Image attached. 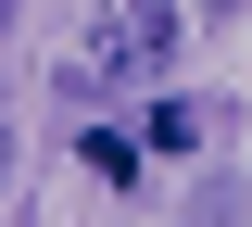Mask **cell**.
<instances>
[{
    "instance_id": "2",
    "label": "cell",
    "mask_w": 252,
    "mask_h": 227,
    "mask_svg": "<svg viewBox=\"0 0 252 227\" xmlns=\"http://www.w3.org/2000/svg\"><path fill=\"white\" fill-rule=\"evenodd\" d=\"M76 152H89V177H101V190H139V139H114V127H89Z\"/></svg>"
},
{
    "instance_id": "5",
    "label": "cell",
    "mask_w": 252,
    "mask_h": 227,
    "mask_svg": "<svg viewBox=\"0 0 252 227\" xmlns=\"http://www.w3.org/2000/svg\"><path fill=\"white\" fill-rule=\"evenodd\" d=\"M0 177H13V139H0Z\"/></svg>"
},
{
    "instance_id": "1",
    "label": "cell",
    "mask_w": 252,
    "mask_h": 227,
    "mask_svg": "<svg viewBox=\"0 0 252 227\" xmlns=\"http://www.w3.org/2000/svg\"><path fill=\"white\" fill-rule=\"evenodd\" d=\"M164 51H177V0H101L89 38H76V64H63V114H89L114 89H152Z\"/></svg>"
},
{
    "instance_id": "4",
    "label": "cell",
    "mask_w": 252,
    "mask_h": 227,
    "mask_svg": "<svg viewBox=\"0 0 252 227\" xmlns=\"http://www.w3.org/2000/svg\"><path fill=\"white\" fill-rule=\"evenodd\" d=\"M13 13H26V0H0V26H13Z\"/></svg>"
},
{
    "instance_id": "3",
    "label": "cell",
    "mask_w": 252,
    "mask_h": 227,
    "mask_svg": "<svg viewBox=\"0 0 252 227\" xmlns=\"http://www.w3.org/2000/svg\"><path fill=\"white\" fill-rule=\"evenodd\" d=\"M189 139H202V101H152V139L139 152H189Z\"/></svg>"
}]
</instances>
